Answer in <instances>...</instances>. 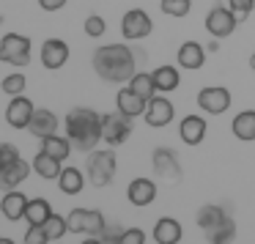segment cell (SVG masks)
Listing matches in <instances>:
<instances>
[{
	"mask_svg": "<svg viewBox=\"0 0 255 244\" xmlns=\"http://www.w3.org/2000/svg\"><path fill=\"white\" fill-rule=\"evenodd\" d=\"M94 72L99 74L105 83H129V80L137 74V61H134V52L127 44H105L94 50Z\"/></svg>",
	"mask_w": 255,
	"mask_h": 244,
	"instance_id": "obj_1",
	"label": "cell"
},
{
	"mask_svg": "<svg viewBox=\"0 0 255 244\" xmlns=\"http://www.w3.org/2000/svg\"><path fill=\"white\" fill-rule=\"evenodd\" d=\"M66 137L77 151H91L102 143V116L91 107H74L66 116Z\"/></svg>",
	"mask_w": 255,
	"mask_h": 244,
	"instance_id": "obj_2",
	"label": "cell"
},
{
	"mask_svg": "<svg viewBox=\"0 0 255 244\" xmlns=\"http://www.w3.org/2000/svg\"><path fill=\"white\" fill-rule=\"evenodd\" d=\"M116 167H118V162H116L113 151L94 148L88 154V159H85V176H88V181L94 187H107L116 178Z\"/></svg>",
	"mask_w": 255,
	"mask_h": 244,
	"instance_id": "obj_3",
	"label": "cell"
},
{
	"mask_svg": "<svg viewBox=\"0 0 255 244\" xmlns=\"http://www.w3.org/2000/svg\"><path fill=\"white\" fill-rule=\"evenodd\" d=\"M0 61L14 69H22L30 63V39L22 33H6L0 39Z\"/></svg>",
	"mask_w": 255,
	"mask_h": 244,
	"instance_id": "obj_4",
	"label": "cell"
},
{
	"mask_svg": "<svg viewBox=\"0 0 255 244\" xmlns=\"http://www.w3.org/2000/svg\"><path fill=\"white\" fill-rule=\"evenodd\" d=\"M132 134V118L124 113H107L102 116V140L107 145H124Z\"/></svg>",
	"mask_w": 255,
	"mask_h": 244,
	"instance_id": "obj_5",
	"label": "cell"
},
{
	"mask_svg": "<svg viewBox=\"0 0 255 244\" xmlns=\"http://www.w3.org/2000/svg\"><path fill=\"white\" fill-rule=\"evenodd\" d=\"M69 233H85V236H99V231L107 225L105 214L96 209H74L66 214Z\"/></svg>",
	"mask_w": 255,
	"mask_h": 244,
	"instance_id": "obj_6",
	"label": "cell"
},
{
	"mask_svg": "<svg viewBox=\"0 0 255 244\" xmlns=\"http://www.w3.org/2000/svg\"><path fill=\"white\" fill-rule=\"evenodd\" d=\"M203 25H206V30H209L211 39H225V36H231L233 30H236L239 17L231 11V6H220V3H217V6L206 14Z\"/></svg>",
	"mask_w": 255,
	"mask_h": 244,
	"instance_id": "obj_7",
	"label": "cell"
},
{
	"mask_svg": "<svg viewBox=\"0 0 255 244\" xmlns=\"http://www.w3.org/2000/svg\"><path fill=\"white\" fill-rule=\"evenodd\" d=\"M198 107L209 116H222L231 107V91L222 85H209L198 91Z\"/></svg>",
	"mask_w": 255,
	"mask_h": 244,
	"instance_id": "obj_8",
	"label": "cell"
},
{
	"mask_svg": "<svg viewBox=\"0 0 255 244\" xmlns=\"http://www.w3.org/2000/svg\"><path fill=\"white\" fill-rule=\"evenodd\" d=\"M151 30H154V22H151V17L143 11V8H132V11L124 14L121 33H124L127 41H140V39H145Z\"/></svg>",
	"mask_w": 255,
	"mask_h": 244,
	"instance_id": "obj_9",
	"label": "cell"
},
{
	"mask_svg": "<svg viewBox=\"0 0 255 244\" xmlns=\"http://www.w3.org/2000/svg\"><path fill=\"white\" fill-rule=\"evenodd\" d=\"M154 173L159 178H165L167 184H178L181 181V165H178V154L173 148H154Z\"/></svg>",
	"mask_w": 255,
	"mask_h": 244,
	"instance_id": "obj_10",
	"label": "cell"
},
{
	"mask_svg": "<svg viewBox=\"0 0 255 244\" xmlns=\"http://www.w3.org/2000/svg\"><path fill=\"white\" fill-rule=\"evenodd\" d=\"M173 116H176V107H173V102L167 99V96H154V99H148V105H145V123L154 129H162L167 126V123L173 121Z\"/></svg>",
	"mask_w": 255,
	"mask_h": 244,
	"instance_id": "obj_11",
	"label": "cell"
},
{
	"mask_svg": "<svg viewBox=\"0 0 255 244\" xmlns=\"http://www.w3.org/2000/svg\"><path fill=\"white\" fill-rule=\"evenodd\" d=\"M33 113H36L33 102H30L28 96L19 94V96H11V102H8V107H6V121H8V126H11V129H28Z\"/></svg>",
	"mask_w": 255,
	"mask_h": 244,
	"instance_id": "obj_12",
	"label": "cell"
},
{
	"mask_svg": "<svg viewBox=\"0 0 255 244\" xmlns=\"http://www.w3.org/2000/svg\"><path fill=\"white\" fill-rule=\"evenodd\" d=\"M39 58H41V66L50 69V72H55V69L66 66V61H69V44L63 39H47L44 44H41Z\"/></svg>",
	"mask_w": 255,
	"mask_h": 244,
	"instance_id": "obj_13",
	"label": "cell"
},
{
	"mask_svg": "<svg viewBox=\"0 0 255 244\" xmlns=\"http://www.w3.org/2000/svg\"><path fill=\"white\" fill-rule=\"evenodd\" d=\"M127 198L132 206L145 209V206H151L156 200V184L151 178H132L127 187Z\"/></svg>",
	"mask_w": 255,
	"mask_h": 244,
	"instance_id": "obj_14",
	"label": "cell"
},
{
	"mask_svg": "<svg viewBox=\"0 0 255 244\" xmlns=\"http://www.w3.org/2000/svg\"><path fill=\"white\" fill-rule=\"evenodd\" d=\"M206 47L198 44V41H184L181 47H178V66L181 69H189V72H198V69H203L206 63Z\"/></svg>",
	"mask_w": 255,
	"mask_h": 244,
	"instance_id": "obj_15",
	"label": "cell"
},
{
	"mask_svg": "<svg viewBox=\"0 0 255 244\" xmlns=\"http://www.w3.org/2000/svg\"><path fill=\"white\" fill-rule=\"evenodd\" d=\"M28 132L33 134V137H39V140L55 134L58 132V116L52 110H47V107H39V110L33 113V118H30Z\"/></svg>",
	"mask_w": 255,
	"mask_h": 244,
	"instance_id": "obj_16",
	"label": "cell"
},
{
	"mask_svg": "<svg viewBox=\"0 0 255 244\" xmlns=\"http://www.w3.org/2000/svg\"><path fill=\"white\" fill-rule=\"evenodd\" d=\"M151 236H154L156 244H178L184 236V228H181V222L173 220V217H162V220H156Z\"/></svg>",
	"mask_w": 255,
	"mask_h": 244,
	"instance_id": "obj_17",
	"label": "cell"
},
{
	"mask_svg": "<svg viewBox=\"0 0 255 244\" xmlns=\"http://www.w3.org/2000/svg\"><path fill=\"white\" fill-rule=\"evenodd\" d=\"M25 209H28V198H25L19 189H8V192L3 195V200H0V211H3V217H6L8 222L25 220Z\"/></svg>",
	"mask_w": 255,
	"mask_h": 244,
	"instance_id": "obj_18",
	"label": "cell"
},
{
	"mask_svg": "<svg viewBox=\"0 0 255 244\" xmlns=\"http://www.w3.org/2000/svg\"><path fill=\"white\" fill-rule=\"evenodd\" d=\"M145 105L148 102L143 99V96H137L132 88H121L118 91V96H116V107H118V113H124V116H129V118H137V116H143L145 113Z\"/></svg>",
	"mask_w": 255,
	"mask_h": 244,
	"instance_id": "obj_19",
	"label": "cell"
},
{
	"mask_svg": "<svg viewBox=\"0 0 255 244\" xmlns=\"http://www.w3.org/2000/svg\"><path fill=\"white\" fill-rule=\"evenodd\" d=\"M30 167H33V165H28L22 156H19L17 162H11L6 170H0V189H3V192H8V189H17L19 184L28 178Z\"/></svg>",
	"mask_w": 255,
	"mask_h": 244,
	"instance_id": "obj_20",
	"label": "cell"
},
{
	"mask_svg": "<svg viewBox=\"0 0 255 244\" xmlns=\"http://www.w3.org/2000/svg\"><path fill=\"white\" fill-rule=\"evenodd\" d=\"M178 137L187 145H200L206 137V121L200 116H187L178 123Z\"/></svg>",
	"mask_w": 255,
	"mask_h": 244,
	"instance_id": "obj_21",
	"label": "cell"
},
{
	"mask_svg": "<svg viewBox=\"0 0 255 244\" xmlns=\"http://www.w3.org/2000/svg\"><path fill=\"white\" fill-rule=\"evenodd\" d=\"M151 77H154V85L159 94H170V91H176L181 85V74H178L176 66H156L151 72Z\"/></svg>",
	"mask_w": 255,
	"mask_h": 244,
	"instance_id": "obj_22",
	"label": "cell"
},
{
	"mask_svg": "<svg viewBox=\"0 0 255 244\" xmlns=\"http://www.w3.org/2000/svg\"><path fill=\"white\" fill-rule=\"evenodd\" d=\"M72 140L66 137V134H50V137H44L41 140V151H47L50 156H55V159H61V162H66L69 156H72Z\"/></svg>",
	"mask_w": 255,
	"mask_h": 244,
	"instance_id": "obj_23",
	"label": "cell"
},
{
	"mask_svg": "<svg viewBox=\"0 0 255 244\" xmlns=\"http://www.w3.org/2000/svg\"><path fill=\"white\" fill-rule=\"evenodd\" d=\"M231 129H233V134H236V140L253 143V140H255V110H244V113H239V116L233 118Z\"/></svg>",
	"mask_w": 255,
	"mask_h": 244,
	"instance_id": "obj_24",
	"label": "cell"
},
{
	"mask_svg": "<svg viewBox=\"0 0 255 244\" xmlns=\"http://www.w3.org/2000/svg\"><path fill=\"white\" fill-rule=\"evenodd\" d=\"M33 170L39 173V178H47V181H52V178L61 176V159H55V156H50L47 151H39V154L33 156Z\"/></svg>",
	"mask_w": 255,
	"mask_h": 244,
	"instance_id": "obj_25",
	"label": "cell"
},
{
	"mask_svg": "<svg viewBox=\"0 0 255 244\" xmlns=\"http://www.w3.org/2000/svg\"><path fill=\"white\" fill-rule=\"evenodd\" d=\"M58 187H61L63 195H77V192H83V187H85L83 170H77V167H63L61 176H58Z\"/></svg>",
	"mask_w": 255,
	"mask_h": 244,
	"instance_id": "obj_26",
	"label": "cell"
},
{
	"mask_svg": "<svg viewBox=\"0 0 255 244\" xmlns=\"http://www.w3.org/2000/svg\"><path fill=\"white\" fill-rule=\"evenodd\" d=\"M225 220H231V217H228V211L222 209V206H217V203H209V206H203V209L198 211V225L203 228V233L211 231V228H217Z\"/></svg>",
	"mask_w": 255,
	"mask_h": 244,
	"instance_id": "obj_27",
	"label": "cell"
},
{
	"mask_svg": "<svg viewBox=\"0 0 255 244\" xmlns=\"http://www.w3.org/2000/svg\"><path fill=\"white\" fill-rule=\"evenodd\" d=\"M52 217V209H50V200L44 198H36V200H28V209H25V220L30 225H44L47 220Z\"/></svg>",
	"mask_w": 255,
	"mask_h": 244,
	"instance_id": "obj_28",
	"label": "cell"
},
{
	"mask_svg": "<svg viewBox=\"0 0 255 244\" xmlns=\"http://www.w3.org/2000/svg\"><path fill=\"white\" fill-rule=\"evenodd\" d=\"M129 88H132L137 96H143L145 102L154 99V96L159 94V91H156V85H154V77H151L148 72H137V74H134V77L129 80Z\"/></svg>",
	"mask_w": 255,
	"mask_h": 244,
	"instance_id": "obj_29",
	"label": "cell"
},
{
	"mask_svg": "<svg viewBox=\"0 0 255 244\" xmlns=\"http://www.w3.org/2000/svg\"><path fill=\"white\" fill-rule=\"evenodd\" d=\"M206 239H209V244H231L233 239H236V222L233 220L220 222L217 228L206 231Z\"/></svg>",
	"mask_w": 255,
	"mask_h": 244,
	"instance_id": "obj_30",
	"label": "cell"
},
{
	"mask_svg": "<svg viewBox=\"0 0 255 244\" xmlns=\"http://www.w3.org/2000/svg\"><path fill=\"white\" fill-rule=\"evenodd\" d=\"M159 8H162V14H167V17L181 19V17H187V14L192 11V0H162Z\"/></svg>",
	"mask_w": 255,
	"mask_h": 244,
	"instance_id": "obj_31",
	"label": "cell"
},
{
	"mask_svg": "<svg viewBox=\"0 0 255 244\" xmlns=\"http://www.w3.org/2000/svg\"><path fill=\"white\" fill-rule=\"evenodd\" d=\"M41 228H44V233L50 236V242H52V239H63L69 233V220H66V217H61V214H52Z\"/></svg>",
	"mask_w": 255,
	"mask_h": 244,
	"instance_id": "obj_32",
	"label": "cell"
},
{
	"mask_svg": "<svg viewBox=\"0 0 255 244\" xmlns=\"http://www.w3.org/2000/svg\"><path fill=\"white\" fill-rule=\"evenodd\" d=\"M25 85H28V80H25V74L14 72V74H8V77H3V83H0V88H3V94H8V96H19V94L25 91Z\"/></svg>",
	"mask_w": 255,
	"mask_h": 244,
	"instance_id": "obj_33",
	"label": "cell"
},
{
	"mask_svg": "<svg viewBox=\"0 0 255 244\" xmlns=\"http://www.w3.org/2000/svg\"><path fill=\"white\" fill-rule=\"evenodd\" d=\"M83 30L91 36V39H99V36H105V33H107V22H105V17H99V14H91V17H85Z\"/></svg>",
	"mask_w": 255,
	"mask_h": 244,
	"instance_id": "obj_34",
	"label": "cell"
},
{
	"mask_svg": "<svg viewBox=\"0 0 255 244\" xmlns=\"http://www.w3.org/2000/svg\"><path fill=\"white\" fill-rule=\"evenodd\" d=\"M121 236H124V228L116 225V222H107V225L99 231V239L105 244H121Z\"/></svg>",
	"mask_w": 255,
	"mask_h": 244,
	"instance_id": "obj_35",
	"label": "cell"
},
{
	"mask_svg": "<svg viewBox=\"0 0 255 244\" xmlns=\"http://www.w3.org/2000/svg\"><path fill=\"white\" fill-rule=\"evenodd\" d=\"M19 159V151H17V145H11V143H0V170H6L11 162H17Z\"/></svg>",
	"mask_w": 255,
	"mask_h": 244,
	"instance_id": "obj_36",
	"label": "cell"
},
{
	"mask_svg": "<svg viewBox=\"0 0 255 244\" xmlns=\"http://www.w3.org/2000/svg\"><path fill=\"white\" fill-rule=\"evenodd\" d=\"M228 6H231V11L239 17V22H242V19L255 8V0H228Z\"/></svg>",
	"mask_w": 255,
	"mask_h": 244,
	"instance_id": "obj_37",
	"label": "cell"
},
{
	"mask_svg": "<svg viewBox=\"0 0 255 244\" xmlns=\"http://www.w3.org/2000/svg\"><path fill=\"white\" fill-rule=\"evenodd\" d=\"M50 242V236L44 233V228L41 225H30L28 233H25V244H47Z\"/></svg>",
	"mask_w": 255,
	"mask_h": 244,
	"instance_id": "obj_38",
	"label": "cell"
},
{
	"mask_svg": "<svg viewBox=\"0 0 255 244\" xmlns=\"http://www.w3.org/2000/svg\"><path fill=\"white\" fill-rule=\"evenodd\" d=\"M121 244H145V233L140 228H127L121 236Z\"/></svg>",
	"mask_w": 255,
	"mask_h": 244,
	"instance_id": "obj_39",
	"label": "cell"
},
{
	"mask_svg": "<svg viewBox=\"0 0 255 244\" xmlns=\"http://www.w3.org/2000/svg\"><path fill=\"white\" fill-rule=\"evenodd\" d=\"M66 3L69 0H39V8H44V11H61Z\"/></svg>",
	"mask_w": 255,
	"mask_h": 244,
	"instance_id": "obj_40",
	"label": "cell"
},
{
	"mask_svg": "<svg viewBox=\"0 0 255 244\" xmlns=\"http://www.w3.org/2000/svg\"><path fill=\"white\" fill-rule=\"evenodd\" d=\"M83 244H105V242H102V239L99 236H91V239H85V242Z\"/></svg>",
	"mask_w": 255,
	"mask_h": 244,
	"instance_id": "obj_41",
	"label": "cell"
},
{
	"mask_svg": "<svg viewBox=\"0 0 255 244\" xmlns=\"http://www.w3.org/2000/svg\"><path fill=\"white\" fill-rule=\"evenodd\" d=\"M206 50H209V52H217V50H220V44H217V39H211V44L206 47Z\"/></svg>",
	"mask_w": 255,
	"mask_h": 244,
	"instance_id": "obj_42",
	"label": "cell"
},
{
	"mask_svg": "<svg viewBox=\"0 0 255 244\" xmlns=\"http://www.w3.org/2000/svg\"><path fill=\"white\" fill-rule=\"evenodd\" d=\"M0 244H17L14 239H8V236H0Z\"/></svg>",
	"mask_w": 255,
	"mask_h": 244,
	"instance_id": "obj_43",
	"label": "cell"
},
{
	"mask_svg": "<svg viewBox=\"0 0 255 244\" xmlns=\"http://www.w3.org/2000/svg\"><path fill=\"white\" fill-rule=\"evenodd\" d=\"M250 69H253V72H255V52H253V55H250Z\"/></svg>",
	"mask_w": 255,
	"mask_h": 244,
	"instance_id": "obj_44",
	"label": "cell"
}]
</instances>
